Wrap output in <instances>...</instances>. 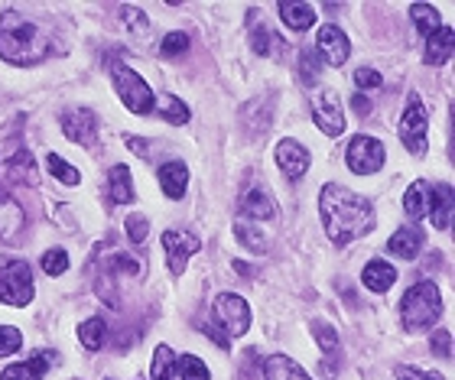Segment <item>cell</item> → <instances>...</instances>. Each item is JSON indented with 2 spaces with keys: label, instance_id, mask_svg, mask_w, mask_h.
I'll return each mask as SVG.
<instances>
[{
  "label": "cell",
  "instance_id": "29",
  "mask_svg": "<svg viewBox=\"0 0 455 380\" xmlns=\"http://www.w3.org/2000/svg\"><path fill=\"white\" fill-rule=\"evenodd\" d=\"M235 238L244 244L251 254H267V248H270V238H267V231L254 228L251 221H237L235 225Z\"/></svg>",
  "mask_w": 455,
  "mask_h": 380
},
{
  "label": "cell",
  "instance_id": "9",
  "mask_svg": "<svg viewBox=\"0 0 455 380\" xmlns=\"http://www.w3.org/2000/svg\"><path fill=\"white\" fill-rule=\"evenodd\" d=\"M59 124L68 140L78 143V146H98V115L92 107H66L59 115Z\"/></svg>",
  "mask_w": 455,
  "mask_h": 380
},
{
  "label": "cell",
  "instance_id": "31",
  "mask_svg": "<svg viewBox=\"0 0 455 380\" xmlns=\"http://www.w3.org/2000/svg\"><path fill=\"white\" fill-rule=\"evenodd\" d=\"M156 111H160V117L170 127H186L192 121V111L186 107V101H180L176 95H166V98H163L160 105H156Z\"/></svg>",
  "mask_w": 455,
  "mask_h": 380
},
{
  "label": "cell",
  "instance_id": "25",
  "mask_svg": "<svg viewBox=\"0 0 455 380\" xmlns=\"http://www.w3.org/2000/svg\"><path fill=\"white\" fill-rule=\"evenodd\" d=\"M23 225H27V215L20 209V202L7 192H0V241L17 238Z\"/></svg>",
  "mask_w": 455,
  "mask_h": 380
},
{
  "label": "cell",
  "instance_id": "21",
  "mask_svg": "<svg viewBox=\"0 0 455 380\" xmlns=\"http://www.w3.org/2000/svg\"><path fill=\"white\" fill-rule=\"evenodd\" d=\"M429 202H433V182L427 179H413L410 189L403 192V211H407L413 221H423L429 215Z\"/></svg>",
  "mask_w": 455,
  "mask_h": 380
},
{
  "label": "cell",
  "instance_id": "35",
  "mask_svg": "<svg viewBox=\"0 0 455 380\" xmlns=\"http://www.w3.org/2000/svg\"><path fill=\"white\" fill-rule=\"evenodd\" d=\"M46 170L56 176L59 182H66V186H78L82 182V176H78V170L72 166V162H66L59 153H49L46 156Z\"/></svg>",
  "mask_w": 455,
  "mask_h": 380
},
{
  "label": "cell",
  "instance_id": "45",
  "mask_svg": "<svg viewBox=\"0 0 455 380\" xmlns=\"http://www.w3.org/2000/svg\"><path fill=\"white\" fill-rule=\"evenodd\" d=\"M127 146H131V150H137V156H150V153H147V143H140L137 137H127Z\"/></svg>",
  "mask_w": 455,
  "mask_h": 380
},
{
  "label": "cell",
  "instance_id": "11",
  "mask_svg": "<svg viewBox=\"0 0 455 380\" xmlns=\"http://www.w3.org/2000/svg\"><path fill=\"white\" fill-rule=\"evenodd\" d=\"M315 56H319L323 66H332V68L345 66L351 56V39L345 36V29L335 27V23L319 27V33H315Z\"/></svg>",
  "mask_w": 455,
  "mask_h": 380
},
{
  "label": "cell",
  "instance_id": "23",
  "mask_svg": "<svg viewBox=\"0 0 455 380\" xmlns=\"http://www.w3.org/2000/svg\"><path fill=\"white\" fill-rule=\"evenodd\" d=\"M361 283L371 293H387L390 286L397 283V270L387 264V260H368L364 270H361Z\"/></svg>",
  "mask_w": 455,
  "mask_h": 380
},
{
  "label": "cell",
  "instance_id": "6",
  "mask_svg": "<svg viewBox=\"0 0 455 380\" xmlns=\"http://www.w3.org/2000/svg\"><path fill=\"white\" fill-rule=\"evenodd\" d=\"M33 296H36V286H33V270L27 260H7L0 266V303L23 309L33 303Z\"/></svg>",
  "mask_w": 455,
  "mask_h": 380
},
{
  "label": "cell",
  "instance_id": "44",
  "mask_svg": "<svg viewBox=\"0 0 455 380\" xmlns=\"http://www.w3.org/2000/svg\"><path fill=\"white\" fill-rule=\"evenodd\" d=\"M351 107H355V111H358L361 117H368L371 111H374V105H371L368 95H355V98H351Z\"/></svg>",
  "mask_w": 455,
  "mask_h": 380
},
{
  "label": "cell",
  "instance_id": "36",
  "mask_svg": "<svg viewBox=\"0 0 455 380\" xmlns=\"http://www.w3.org/2000/svg\"><path fill=\"white\" fill-rule=\"evenodd\" d=\"M189 49H192L189 33H170V36H163V43H160V56L163 59H180V56H186Z\"/></svg>",
  "mask_w": 455,
  "mask_h": 380
},
{
  "label": "cell",
  "instance_id": "38",
  "mask_svg": "<svg viewBox=\"0 0 455 380\" xmlns=\"http://www.w3.org/2000/svg\"><path fill=\"white\" fill-rule=\"evenodd\" d=\"M23 348V335L13 325H0V358H13Z\"/></svg>",
  "mask_w": 455,
  "mask_h": 380
},
{
  "label": "cell",
  "instance_id": "12",
  "mask_svg": "<svg viewBox=\"0 0 455 380\" xmlns=\"http://www.w3.org/2000/svg\"><path fill=\"white\" fill-rule=\"evenodd\" d=\"M313 121L325 137H341L345 133V107H341L339 91L325 88L313 98Z\"/></svg>",
  "mask_w": 455,
  "mask_h": 380
},
{
  "label": "cell",
  "instance_id": "18",
  "mask_svg": "<svg viewBox=\"0 0 455 380\" xmlns=\"http://www.w3.org/2000/svg\"><path fill=\"white\" fill-rule=\"evenodd\" d=\"M237 211H241V221H270L276 218V205L274 199L267 195L264 189H247L237 202Z\"/></svg>",
  "mask_w": 455,
  "mask_h": 380
},
{
  "label": "cell",
  "instance_id": "15",
  "mask_svg": "<svg viewBox=\"0 0 455 380\" xmlns=\"http://www.w3.org/2000/svg\"><path fill=\"white\" fill-rule=\"evenodd\" d=\"M156 179H160V189L166 199H172V202L186 199V192H189V170H186V162H180V160L163 162L160 172H156Z\"/></svg>",
  "mask_w": 455,
  "mask_h": 380
},
{
  "label": "cell",
  "instance_id": "8",
  "mask_svg": "<svg viewBox=\"0 0 455 380\" xmlns=\"http://www.w3.org/2000/svg\"><path fill=\"white\" fill-rule=\"evenodd\" d=\"M212 315H215V322H219V329L228 338H241V335H247V329H251V305H247V299H241V296H235V293L215 296Z\"/></svg>",
  "mask_w": 455,
  "mask_h": 380
},
{
  "label": "cell",
  "instance_id": "20",
  "mask_svg": "<svg viewBox=\"0 0 455 380\" xmlns=\"http://www.w3.org/2000/svg\"><path fill=\"white\" fill-rule=\"evenodd\" d=\"M455 52V29L452 27H439L433 36H427V52H423V62L427 66H446Z\"/></svg>",
  "mask_w": 455,
  "mask_h": 380
},
{
  "label": "cell",
  "instance_id": "28",
  "mask_svg": "<svg viewBox=\"0 0 455 380\" xmlns=\"http://www.w3.org/2000/svg\"><path fill=\"white\" fill-rule=\"evenodd\" d=\"M78 342L85 344L88 352H101L105 348V342H108V325H105V319H85V322L78 325Z\"/></svg>",
  "mask_w": 455,
  "mask_h": 380
},
{
  "label": "cell",
  "instance_id": "26",
  "mask_svg": "<svg viewBox=\"0 0 455 380\" xmlns=\"http://www.w3.org/2000/svg\"><path fill=\"white\" fill-rule=\"evenodd\" d=\"M264 377L267 380H313L296 361H290L286 354H270L264 361Z\"/></svg>",
  "mask_w": 455,
  "mask_h": 380
},
{
  "label": "cell",
  "instance_id": "5",
  "mask_svg": "<svg viewBox=\"0 0 455 380\" xmlns=\"http://www.w3.org/2000/svg\"><path fill=\"white\" fill-rule=\"evenodd\" d=\"M400 140L407 146L413 156H423L429 146V115H427V105H423V98L417 91H410L407 95V105H403V115H400Z\"/></svg>",
  "mask_w": 455,
  "mask_h": 380
},
{
  "label": "cell",
  "instance_id": "39",
  "mask_svg": "<svg viewBox=\"0 0 455 380\" xmlns=\"http://www.w3.org/2000/svg\"><path fill=\"white\" fill-rule=\"evenodd\" d=\"M124 228H127V238H131V244H143V241H147V234H150V221L133 211V215H127V218H124Z\"/></svg>",
  "mask_w": 455,
  "mask_h": 380
},
{
  "label": "cell",
  "instance_id": "22",
  "mask_svg": "<svg viewBox=\"0 0 455 380\" xmlns=\"http://www.w3.org/2000/svg\"><path fill=\"white\" fill-rule=\"evenodd\" d=\"M247 39H251V49H254L257 56H274V59H283L286 56V43L280 36H276L274 29L264 27V23H251V33H247Z\"/></svg>",
  "mask_w": 455,
  "mask_h": 380
},
{
  "label": "cell",
  "instance_id": "3",
  "mask_svg": "<svg viewBox=\"0 0 455 380\" xmlns=\"http://www.w3.org/2000/svg\"><path fill=\"white\" fill-rule=\"evenodd\" d=\"M443 319V296L433 280H419L400 299V322L410 335L427 332Z\"/></svg>",
  "mask_w": 455,
  "mask_h": 380
},
{
  "label": "cell",
  "instance_id": "4",
  "mask_svg": "<svg viewBox=\"0 0 455 380\" xmlns=\"http://www.w3.org/2000/svg\"><path fill=\"white\" fill-rule=\"evenodd\" d=\"M114 75V91L117 98L124 101V107L131 111V115H153L156 111V98H153V88L143 82V75H137L133 68H127L124 62L111 68Z\"/></svg>",
  "mask_w": 455,
  "mask_h": 380
},
{
  "label": "cell",
  "instance_id": "14",
  "mask_svg": "<svg viewBox=\"0 0 455 380\" xmlns=\"http://www.w3.org/2000/svg\"><path fill=\"white\" fill-rule=\"evenodd\" d=\"M56 352H36L29 361H13L10 368L0 371V380H43L49 374V368L56 364Z\"/></svg>",
  "mask_w": 455,
  "mask_h": 380
},
{
  "label": "cell",
  "instance_id": "33",
  "mask_svg": "<svg viewBox=\"0 0 455 380\" xmlns=\"http://www.w3.org/2000/svg\"><path fill=\"white\" fill-rule=\"evenodd\" d=\"M323 75V62L315 56V49H299V59H296V78L303 85H315Z\"/></svg>",
  "mask_w": 455,
  "mask_h": 380
},
{
  "label": "cell",
  "instance_id": "19",
  "mask_svg": "<svg viewBox=\"0 0 455 380\" xmlns=\"http://www.w3.org/2000/svg\"><path fill=\"white\" fill-rule=\"evenodd\" d=\"M276 13H280V20H283L293 33H306V29H313V23H315V7L306 4V0H280V4H276Z\"/></svg>",
  "mask_w": 455,
  "mask_h": 380
},
{
  "label": "cell",
  "instance_id": "34",
  "mask_svg": "<svg viewBox=\"0 0 455 380\" xmlns=\"http://www.w3.org/2000/svg\"><path fill=\"white\" fill-rule=\"evenodd\" d=\"M176 377L180 380H212L209 368L196 354H176Z\"/></svg>",
  "mask_w": 455,
  "mask_h": 380
},
{
  "label": "cell",
  "instance_id": "37",
  "mask_svg": "<svg viewBox=\"0 0 455 380\" xmlns=\"http://www.w3.org/2000/svg\"><path fill=\"white\" fill-rule=\"evenodd\" d=\"M68 254L62 248H49L46 254H43V260H39V266H43V273H49V276H62L68 270Z\"/></svg>",
  "mask_w": 455,
  "mask_h": 380
},
{
  "label": "cell",
  "instance_id": "32",
  "mask_svg": "<svg viewBox=\"0 0 455 380\" xmlns=\"http://www.w3.org/2000/svg\"><path fill=\"white\" fill-rule=\"evenodd\" d=\"M410 20H413V27H417L423 36H433V33L443 27L439 10L429 7V4H410Z\"/></svg>",
  "mask_w": 455,
  "mask_h": 380
},
{
  "label": "cell",
  "instance_id": "43",
  "mask_svg": "<svg viewBox=\"0 0 455 380\" xmlns=\"http://www.w3.org/2000/svg\"><path fill=\"white\" fill-rule=\"evenodd\" d=\"M205 335H209L212 342L219 344L221 352H228V348H231V338H228V335L221 332V329H215V325H205Z\"/></svg>",
  "mask_w": 455,
  "mask_h": 380
},
{
  "label": "cell",
  "instance_id": "41",
  "mask_svg": "<svg viewBox=\"0 0 455 380\" xmlns=\"http://www.w3.org/2000/svg\"><path fill=\"white\" fill-rule=\"evenodd\" d=\"M355 85L361 88V91H374V88H380L384 85V78H380V72L378 68H358V72H355Z\"/></svg>",
  "mask_w": 455,
  "mask_h": 380
},
{
  "label": "cell",
  "instance_id": "7",
  "mask_svg": "<svg viewBox=\"0 0 455 380\" xmlns=\"http://www.w3.org/2000/svg\"><path fill=\"white\" fill-rule=\"evenodd\" d=\"M384 160H387L384 143L368 137V133L351 137V143L345 146V166H348L355 176H374V172H380Z\"/></svg>",
  "mask_w": 455,
  "mask_h": 380
},
{
  "label": "cell",
  "instance_id": "2",
  "mask_svg": "<svg viewBox=\"0 0 455 380\" xmlns=\"http://www.w3.org/2000/svg\"><path fill=\"white\" fill-rule=\"evenodd\" d=\"M43 56H46V43L39 36L36 23L20 17L17 10H4V17H0V59L10 66L29 68L39 66Z\"/></svg>",
  "mask_w": 455,
  "mask_h": 380
},
{
  "label": "cell",
  "instance_id": "40",
  "mask_svg": "<svg viewBox=\"0 0 455 380\" xmlns=\"http://www.w3.org/2000/svg\"><path fill=\"white\" fill-rule=\"evenodd\" d=\"M429 352L436 354V358H443V361H449L452 358V332L439 329V332L429 335Z\"/></svg>",
  "mask_w": 455,
  "mask_h": 380
},
{
  "label": "cell",
  "instance_id": "16",
  "mask_svg": "<svg viewBox=\"0 0 455 380\" xmlns=\"http://www.w3.org/2000/svg\"><path fill=\"white\" fill-rule=\"evenodd\" d=\"M423 244H427L423 228H419V225H403V228L394 231V238L387 241V250L394 257H400V260H417Z\"/></svg>",
  "mask_w": 455,
  "mask_h": 380
},
{
  "label": "cell",
  "instance_id": "24",
  "mask_svg": "<svg viewBox=\"0 0 455 380\" xmlns=\"http://www.w3.org/2000/svg\"><path fill=\"white\" fill-rule=\"evenodd\" d=\"M108 199H111L114 205H131V202L137 199L131 170H127L124 162H117V166H111V170H108Z\"/></svg>",
  "mask_w": 455,
  "mask_h": 380
},
{
  "label": "cell",
  "instance_id": "17",
  "mask_svg": "<svg viewBox=\"0 0 455 380\" xmlns=\"http://www.w3.org/2000/svg\"><path fill=\"white\" fill-rule=\"evenodd\" d=\"M452 209H455V189L449 182H436V186H433V202H429V215H427V218L433 221V228L449 231V225H452Z\"/></svg>",
  "mask_w": 455,
  "mask_h": 380
},
{
  "label": "cell",
  "instance_id": "1",
  "mask_svg": "<svg viewBox=\"0 0 455 380\" xmlns=\"http://www.w3.org/2000/svg\"><path fill=\"white\" fill-rule=\"evenodd\" d=\"M319 215H323L325 234H329L335 248H345L355 238H364L374 228V221H378V211H374L371 199L345 189L339 182L323 186V192H319Z\"/></svg>",
  "mask_w": 455,
  "mask_h": 380
},
{
  "label": "cell",
  "instance_id": "27",
  "mask_svg": "<svg viewBox=\"0 0 455 380\" xmlns=\"http://www.w3.org/2000/svg\"><path fill=\"white\" fill-rule=\"evenodd\" d=\"M7 176L17 182H27V186H33V182L39 179V170H36V160H33V153L20 150L10 156L7 162Z\"/></svg>",
  "mask_w": 455,
  "mask_h": 380
},
{
  "label": "cell",
  "instance_id": "13",
  "mask_svg": "<svg viewBox=\"0 0 455 380\" xmlns=\"http://www.w3.org/2000/svg\"><path fill=\"white\" fill-rule=\"evenodd\" d=\"M274 156H276V170L283 172L286 179L290 182H299L309 172V162H313V156H309V150H306L303 143L299 140H280L276 143V150H274Z\"/></svg>",
  "mask_w": 455,
  "mask_h": 380
},
{
  "label": "cell",
  "instance_id": "42",
  "mask_svg": "<svg viewBox=\"0 0 455 380\" xmlns=\"http://www.w3.org/2000/svg\"><path fill=\"white\" fill-rule=\"evenodd\" d=\"M397 380H443V374L436 371H423V368H413V364H400L397 371H394Z\"/></svg>",
  "mask_w": 455,
  "mask_h": 380
},
{
  "label": "cell",
  "instance_id": "46",
  "mask_svg": "<svg viewBox=\"0 0 455 380\" xmlns=\"http://www.w3.org/2000/svg\"><path fill=\"white\" fill-rule=\"evenodd\" d=\"M235 270H237V273H244V276H254V273H257L254 266H247V264H241V260H237V264H235Z\"/></svg>",
  "mask_w": 455,
  "mask_h": 380
},
{
  "label": "cell",
  "instance_id": "30",
  "mask_svg": "<svg viewBox=\"0 0 455 380\" xmlns=\"http://www.w3.org/2000/svg\"><path fill=\"white\" fill-rule=\"evenodd\" d=\"M150 380H176V352L170 344H156L150 364Z\"/></svg>",
  "mask_w": 455,
  "mask_h": 380
},
{
  "label": "cell",
  "instance_id": "10",
  "mask_svg": "<svg viewBox=\"0 0 455 380\" xmlns=\"http://www.w3.org/2000/svg\"><path fill=\"white\" fill-rule=\"evenodd\" d=\"M163 250H166V266L180 280L186 273L189 260L202 250V241L189 231H163Z\"/></svg>",
  "mask_w": 455,
  "mask_h": 380
}]
</instances>
